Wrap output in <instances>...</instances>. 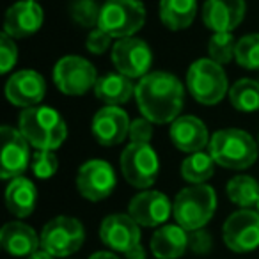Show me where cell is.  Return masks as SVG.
<instances>
[{
    "instance_id": "1",
    "label": "cell",
    "mask_w": 259,
    "mask_h": 259,
    "mask_svg": "<svg viewBox=\"0 0 259 259\" xmlns=\"http://www.w3.org/2000/svg\"><path fill=\"white\" fill-rule=\"evenodd\" d=\"M135 101L153 124H170L183 112L185 87L172 73L151 71L135 85Z\"/></svg>"
},
{
    "instance_id": "2",
    "label": "cell",
    "mask_w": 259,
    "mask_h": 259,
    "mask_svg": "<svg viewBox=\"0 0 259 259\" xmlns=\"http://www.w3.org/2000/svg\"><path fill=\"white\" fill-rule=\"evenodd\" d=\"M18 130L37 151H55L68 137L64 117L47 105L22 110L18 117Z\"/></svg>"
},
{
    "instance_id": "3",
    "label": "cell",
    "mask_w": 259,
    "mask_h": 259,
    "mask_svg": "<svg viewBox=\"0 0 259 259\" xmlns=\"http://www.w3.org/2000/svg\"><path fill=\"white\" fill-rule=\"evenodd\" d=\"M208 153L217 165L229 170H243L255 163L259 144L245 130L224 128L211 135Z\"/></svg>"
},
{
    "instance_id": "4",
    "label": "cell",
    "mask_w": 259,
    "mask_h": 259,
    "mask_svg": "<svg viewBox=\"0 0 259 259\" xmlns=\"http://www.w3.org/2000/svg\"><path fill=\"white\" fill-rule=\"evenodd\" d=\"M217 209V192L209 185H190L178 192L172 202L176 224L185 231H199L213 219Z\"/></svg>"
},
{
    "instance_id": "5",
    "label": "cell",
    "mask_w": 259,
    "mask_h": 259,
    "mask_svg": "<svg viewBox=\"0 0 259 259\" xmlns=\"http://www.w3.org/2000/svg\"><path fill=\"white\" fill-rule=\"evenodd\" d=\"M187 89L197 103L211 107L219 105L229 94V80L220 64L209 57L197 59L187 71Z\"/></svg>"
},
{
    "instance_id": "6",
    "label": "cell",
    "mask_w": 259,
    "mask_h": 259,
    "mask_svg": "<svg viewBox=\"0 0 259 259\" xmlns=\"http://www.w3.org/2000/svg\"><path fill=\"white\" fill-rule=\"evenodd\" d=\"M146 23V8L141 0H105L98 29L114 39L134 37Z\"/></svg>"
},
{
    "instance_id": "7",
    "label": "cell",
    "mask_w": 259,
    "mask_h": 259,
    "mask_svg": "<svg viewBox=\"0 0 259 259\" xmlns=\"http://www.w3.org/2000/svg\"><path fill=\"white\" fill-rule=\"evenodd\" d=\"M122 178L134 188L148 190L160 174V158L151 144L130 142L119 158Z\"/></svg>"
},
{
    "instance_id": "8",
    "label": "cell",
    "mask_w": 259,
    "mask_h": 259,
    "mask_svg": "<svg viewBox=\"0 0 259 259\" xmlns=\"http://www.w3.org/2000/svg\"><path fill=\"white\" fill-rule=\"evenodd\" d=\"M41 248L54 257H68L80 250L85 240V229L75 217L59 215L45 224L39 234Z\"/></svg>"
},
{
    "instance_id": "9",
    "label": "cell",
    "mask_w": 259,
    "mask_h": 259,
    "mask_svg": "<svg viewBox=\"0 0 259 259\" xmlns=\"http://www.w3.org/2000/svg\"><path fill=\"white\" fill-rule=\"evenodd\" d=\"M54 83L66 96H83L94 89L98 82V71L91 61L80 55H64L54 66Z\"/></svg>"
},
{
    "instance_id": "10",
    "label": "cell",
    "mask_w": 259,
    "mask_h": 259,
    "mask_svg": "<svg viewBox=\"0 0 259 259\" xmlns=\"http://www.w3.org/2000/svg\"><path fill=\"white\" fill-rule=\"evenodd\" d=\"M110 61L117 73L132 80H141L151 73L149 69L153 66V50L141 37H122L112 47Z\"/></svg>"
},
{
    "instance_id": "11",
    "label": "cell",
    "mask_w": 259,
    "mask_h": 259,
    "mask_svg": "<svg viewBox=\"0 0 259 259\" xmlns=\"http://www.w3.org/2000/svg\"><path fill=\"white\" fill-rule=\"evenodd\" d=\"M0 141H2V151H0V178L11 181L15 178L23 176L32 162L30 144L18 128L4 124L0 128Z\"/></svg>"
},
{
    "instance_id": "12",
    "label": "cell",
    "mask_w": 259,
    "mask_h": 259,
    "mask_svg": "<svg viewBox=\"0 0 259 259\" xmlns=\"http://www.w3.org/2000/svg\"><path fill=\"white\" fill-rule=\"evenodd\" d=\"M117 185L114 167L100 158L87 160L76 172V190L83 199L91 202H100L110 197Z\"/></svg>"
},
{
    "instance_id": "13",
    "label": "cell",
    "mask_w": 259,
    "mask_h": 259,
    "mask_svg": "<svg viewBox=\"0 0 259 259\" xmlns=\"http://www.w3.org/2000/svg\"><path fill=\"white\" fill-rule=\"evenodd\" d=\"M226 247L238 254H247L259 247V211L238 209L231 213L222 226Z\"/></svg>"
},
{
    "instance_id": "14",
    "label": "cell",
    "mask_w": 259,
    "mask_h": 259,
    "mask_svg": "<svg viewBox=\"0 0 259 259\" xmlns=\"http://www.w3.org/2000/svg\"><path fill=\"white\" fill-rule=\"evenodd\" d=\"M130 126L132 121L128 112H124L121 107H103L94 114L91 132L100 146L114 148L130 137Z\"/></svg>"
},
{
    "instance_id": "15",
    "label": "cell",
    "mask_w": 259,
    "mask_h": 259,
    "mask_svg": "<svg viewBox=\"0 0 259 259\" xmlns=\"http://www.w3.org/2000/svg\"><path fill=\"white\" fill-rule=\"evenodd\" d=\"M172 213V204L163 192L142 190L132 197L128 204V215L141 227L165 226Z\"/></svg>"
},
{
    "instance_id": "16",
    "label": "cell",
    "mask_w": 259,
    "mask_h": 259,
    "mask_svg": "<svg viewBox=\"0 0 259 259\" xmlns=\"http://www.w3.org/2000/svg\"><path fill=\"white\" fill-rule=\"evenodd\" d=\"M47 94V82L43 75L34 69H20L6 82V98L11 105L20 108H32L43 101Z\"/></svg>"
},
{
    "instance_id": "17",
    "label": "cell",
    "mask_w": 259,
    "mask_h": 259,
    "mask_svg": "<svg viewBox=\"0 0 259 259\" xmlns=\"http://www.w3.org/2000/svg\"><path fill=\"white\" fill-rule=\"evenodd\" d=\"M100 238L110 250L126 254L141 245V226L128 213H114L103 219Z\"/></svg>"
},
{
    "instance_id": "18",
    "label": "cell",
    "mask_w": 259,
    "mask_h": 259,
    "mask_svg": "<svg viewBox=\"0 0 259 259\" xmlns=\"http://www.w3.org/2000/svg\"><path fill=\"white\" fill-rule=\"evenodd\" d=\"M247 13L245 0H204L201 16L213 32H233L241 25Z\"/></svg>"
},
{
    "instance_id": "19",
    "label": "cell",
    "mask_w": 259,
    "mask_h": 259,
    "mask_svg": "<svg viewBox=\"0 0 259 259\" xmlns=\"http://www.w3.org/2000/svg\"><path fill=\"white\" fill-rule=\"evenodd\" d=\"M45 22V11L37 2L20 0L6 11L4 32L13 39H23L41 29Z\"/></svg>"
},
{
    "instance_id": "20",
    "label": "cell",
    "mask_w": 259,
    "mask_h": 259,
    "mask_svg": "<svg viewBox=\"0 0 259 259\" xmlns=\"http://www.w3.org/2000/svg\"><path fill=\"white\" fill-rule=\"evenodd\" d=\"M170 142L183 153H199L209 146V134L204 121L195 115H180L169 128Z\"/></svg>"
},
{
    "instance_id": "21",
    "label": "cell",
    "mask_w": 259,
    "mask_h": 259,
    "mask_svg": "<svg viewBox=\"0 0 259 259\" xmlns=\"http://www.w3.org/2000/svg\"><path fill=\"white\" fill-rule=\"evenodd\" d=\"M0 245L15 257H29L41 247V238L25 222H8L0 231Z\"/></svg>"
},
{
    "instance_id": "22",
    "label": "cell",
    "mask_w": 259,
    "mask_h": 259,
    "mask_svg": "<svg viewBox=\"0 0 259 259\" xmlns=\"http://www.w3.org/2000/svg\"><path fill=\"white\" fill-rule=\"evenodd\" d=\"M149 247L156 259H178L190 247V236L178 224H165L153 233Z\"/></svg>"
},
{
    "instance_id": "23",
    "label": "cell",
    "mask_w": 259,
    "mask_h": 259,
    "mask_svg": "<svg viewBox=\"0 0 259 259\" xmlns=\"http://www.w3.org/2000/svg\"><path fill=\"white\" fill-rule=\"evenodd\" d=\"M135 85L132 78L121 73H107L98 78L93 93L105 107H121L135 98Z\"/></svg>"
},
{
    "instance_id": "24",
    "label": "cell",
    "mask_w": 259,
    "mask_h": 259,
    "mask_svg": "<svg viewBox=\"0 0 259 259\" xmlns=\"http://www.w3.org/2000/svg\"><path fill=\"white\" fill-rule=\"evenodd\" d=\"M37 204V188L29 178L20 176L9 181L6 188V206L18 219L32 215Z\"/></svg>"
},
{
    "instance_id": "25",
    "label": "cell",
    "mask_w": 259,
    "mask_h": 259,
    "mask_svg": "<svg viewBox=\"0 0 259 259\" xmlns=\"http://www.w3.org/2000/svg\"><path fill=\"white\" fill-rule=\"evenodd\" d=\"M197 16V0H160V20L169 30H185Z\"/></svg>"
},
{
    "instance_id": "26",
    "label": "cell",
    "mask_w": 259,
    "mask_h": 259,
    "mask_svg": "<svg viewBox=\"0 0 259 259\" xmlns=\"http://www.w3.org/2000/svg\"><path fill=\"white\" fill-rule=\"evenodd\" d=\"M226 194L233 204L240 206V209H250L259 202V183L255 178L240 174L227 181Z\"/></svg>"
},
{
    "instance_id": "27",
    "label": "cell",
    "mask_w": 259,
    "mask_h": 259,
    "mask_svg": "<svg viewBox=\"0 0 259 259\" xmlns=\"http://www.w3.org/2000/svg\"><path fill=\"white\" fill-rule=\"evenodd\" d=\"M215 160L209 153H192L181 162V178L190 185H202L215 174Z\"/></svg>"
},
{
    "instance_id": "28",
    "label": "cell",
    "mask_w": 259,
    "mask_h": 259,
    "mask_svg": "<svg viewBox=\"0 0 259 259\" xmlns=\"http://www.w3.org/2000/svg\"><path fill=\"white\" fill-rule=\"evenodd\" d=\"M231 105L238 112L252 114L259 110V82L254 78H240L231 85L229 89Z\"/></svg>"
},
{
    "instance_id": "29",
    "label": "cell",
    "mask_w": 259,
    "mask_h": 259,
    "mask_svg": "<svg viewBox=\"0 0 259 259\" xmlns=\"http://www.w3.org/2000/svg\"><path fill=\"white\" fill-rule=\"evenodd\" d=\"M236 43L233 32H213L208 41V55L217 64H229L236 54Z\"/></svg>"
},
{
    "instance_id": "30",
    "label": "cell",
    "mask_w": 259,
    "mask_h": 259,
    "mask_svg": "<svg viewBox=\"0 0 259 259\" xmlns=\"http://www.w3.org/2000/svg\"><path fill=\"white\" fill-rule=\"evenodd\" d=\"M234 61L248 71H259V34H245L238 39Z\"/></svg>"
},
{
    "instance_id": "31",
    "label": "cell",
    "mask_w": 259,
    "mask_h": 259,
    "mask_svg": "<svg viewBox=\"0 0 259 259\" xmlns=\"http://www.w3.org/2000/svg\"><path fill=\"white\" fill-rule=\"evenodd\" d=\"M101 6L96 0H73L69 4V16L78 27L83 29H96L100 22Z\"/></svg>"
},
{
    "instance_id": "32",
    "label": "cell",
    "mask_w": 259,
    "mask_h": 259,
    "mask_svg": "<svg viewBox=\"0 0 259 259\" xmlns=\"http://www.w3.org/2000/svg\"><path fill=\"white\" fill-rule=\"evenodd\" d=\"M34 176L39 180H50L59 170V158L54 151H36L30 162Z\"/></svg>"
},
{
    "instance_id": "33",
    "label": "cell",
    "mask_w": 259,
    "mask_h": 259,
    "mask_svg": "<svg viewBox=\"0 0 259 259\" xmlns=\"http://www.w3.org/2000/svg\"><path fill=\"white\" fill-rule=\"evenodd\" d=\"M18 62V47H16L15 39L2 32L0 36V73L6 75L9 73Z\"/></svg>"
},
{
    "instance_id": "34",
    "label": "cell",
    "mask_w": 259,
    "mask_h": 259,
    "mask_svg": "<svg viewBox=\"0 0 259 259\" xmlns=\"http://www.w3.org/2000/svg\"><path fill=\"white\" fill-rule=\"evenodd\" d=\"M153 139V122L146 117H139L132 121L130 126V141L137 144H149Z\"/></svg>"
},
{
    "instance_id": "35",
    "label": "cell",
    "mask_w": 259,
    "mask_h": 259,
    "mask_svg": "<svg viewBox=\"0 0 259 259\" xmlns=\"http://www.w3.org/2000/svg\"><path fill=\"white\" fill-rule=\"evenodd\" d=\"M112 39L114 37L112 36H108L105 30H101V29H93L89 32V36H87V39H85V48L91 52V54H94V55H101V54H105V52L108 50V48L112 47Z\"/></svg>"
},
{
    "instance_id": "36",
    "label": "cell",
    "mask_w": 259,
    "mask_h": 259,
    "mask_svg": "<svg viewBox=\"0 0 259 259\" xmlns=\"http://www.w3.org/2000/svg\"><path fill=\"white\" fill-rule=\"evenodd\" d=\"M190 247L194 252H199V254H206V252L211 248V236L206 233L204 229L199 231H192L190 234Z\"/></svg>"
},
{
    "instance_id": "37",
    "label": "cell",
    "mask_w": 259,
    "mask_h": 259,
    "mask_svg": "<svg viewBox=\"0 0 259 259\" xmlns=\"http://www.w3.org/2000/svg\"><path fill=\"white\" fill-rule=\"evenodd\" d=\"M126 259H146V250L142 245H137L135 248H132L130 252H126Z\"/></svg>"
},
{
    "instance_id": "38",
    "label": "cell",
    "mask_w": 259,
    "mask_h": 259,
    "mask_svg": "<svg viewBox=\"0 0 259 259\" xmlns=\"http://www.w3.org/2000/svg\"><path fill=\"white\" fill-rule=\"evenodd\" d=\"M89 259H119L114 252H108V250H100V252H94Z\"/></svg>"
},
{
    "instance_id": "39",
    "label": "cell",
    "mask_w": 259,
    "mask_h": 259,
    "mask_svg": "<svg viewBox=\"0 0 259 259\" xmlns=\"http://www.w3.org/2000/svg\"><path fill=\"white\" fill-rule=\"evenodd\" d=\"M27 259H55L52 254H48L47 250H43V248H39V250H36L34 254H30Z\"/></svg>"
},
{
    "instance_id": "40",
    "label": "cell",
    "mask_w": 259,
    "mask_h": 259,
    "mask_svg": "<svg viewBox=\"0 0 259 259\" xmlns=\"http://www.w3.org/2000/svg\"><path fill=\"white\" fill-rule=\"evenodd\" d=\"M27 2H37V0H27Z\"/></svg>"
},
{
    "instance_id": "41",
    "label": "cell",
    "mask_w": 259,
    "mask_h": 259,
    "mask_svg": "<svg viewBox=\"0 0 259 259\" xmlns=\"http://www.w3.org/2000/svg\"><path fill=\"white\" fill-rule=\"evenodd\" d=\"M257 211H259V202H257Z\"/></svg>"
},
{
    "instance_id": "42",
    "label": "cell",
    "mask_w": 259,
    "mask_h": 259,
    "mask_svg": "<svg viewBox=\"0 0 259 259\" xmlns=\"http://www.w3.org/2000/svg\"><path fill=\"white\" fill-rule=\"evenodd\" d=\"M257 144H259V137H257Z\"/></svg>"
},
{
    "instance_id": "43",
    "label": "cell",
    "mask_w": 259,
    "mask_h": 259,
    "mask_svg": "<svg viewBox=\"0 0 259 259\" xmlns=\"http://www.w3.org/2000/svg\"><path fill=\"white\" fill-rule=\"evenodd\" d=\"M257 82H259V76H257Z\"/></svg>"
}]
</instances>
